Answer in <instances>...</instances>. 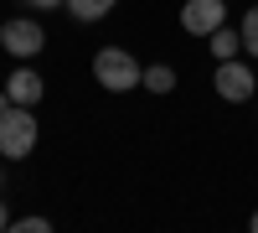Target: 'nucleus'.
<instances>
[{"mask_svg":"<svg viewBox=\"0 0 258 233\" xmlns=\"http://www.w3.org/2000/svg\"><path fill=\"white\" fill-rule=\"evenodd\" d=\"M11 228H16V233H52V223H47V218H16Z\"/></svg>","mask_w":258,"mask_h":233,"instance_id":"9b49d317","label":"nucleus"},{"mask_svg":"<svg viewBox=\"0 0 258 233\" xmlns=\"http://www.w3.org/2000/svg\"><path fill=\"white\" fill-rule=\"evenodd\" d=\"M248 223H253V233H258V213H253V218H248Z\"/></svg>","mask_w":258,"mask_h":233,"instance_id":"4468645a","label":"nucleus"},{"mask_svg":"<svg viewBox=\"0 0 258 233\" xmlns=\"http://www.w3.org/2000/svg\"><path fill=\"white\" fill-rule=\"evenodd\" d=\"M238 31H243V52H248V57H258V6L243 16V26H238Z\"/></svg>","mask_w":258,"mask_h":233,"instance_id":"9d476101","label":"nucleus"},{"mask_svg":"<svg viewBox=\"0 0 258 233\" xmlns=\"http://www.w3.org/2000/svg\"><path fill=\"white\" fill-rule=\"evenodd\" d=\"M207 47H212V57H217V62H227V57H238V52H243V31H232L227 21H222V26L207 36Z\"/></svg>","mask_w":258,"mask_h":233,"instance_id":"0eeeda50","label":"nucleus"},{"mask_svg":"<svg viewBox=\"0 0 258 233\" xmlns=\"http://www.w3.org/2000/svg\"><path fill=\"white\" fill-rule=\"evenodd\" d=\"M212 88H217V99H227V104H248L258 94V73L248 62L227 57V62H217V73H212Z\"/></svg>","mask_w":258,"mask_h":233,"instance_id":"20e7f679","label":"nucleus"},{"mask_svg":"<svg viewBox=\"0 0 258 233\" xmlns=\"http://www.w3.org/2000/svg\"><path fill=\"white\" fill-rule=\"evenodd\" d=\"M26 6H36V11H57V6H68V0H26Z\"/></svg>","mask_w":258,"mask_h":233,"instance_id":"f8f14e48","label":"nucleus"},{"mask_svg":"<svg viewBox=\"0 0 258 233\" xmlns=\"http://www.w3.org/2000/svg\"><path fill=\"white\" fill-rule=\"evenodd\" d=\"M93 78H98L109 94L145 88V68L135 62V52H124V47H98V52H93Z\"/></svg>","mask_w":258,"mask_h":233,"instance_id":"f257e3e1","label":"nucleus"},{"mask_svg":"<svg viewBox=\"0 0 258 233\" xmlns=\"http://www.w3.org/2000/svg\"><path fill=\"white\" fill-rule=\"evenodd\" d=\"M227 21V0H186L181 6V31L186 36H212Z\"/></svg>","mask_w":258,"mask_h":233,"instance_id":"39448f33","label":"nucleus"},{"mask_svg":"<svg viewBox=\"0 0 258 233\" xmlns=\"http://www.w3.org/2000/svg\"><path fill=\"white\" fill-rule=\"evenodd\" d=\"M6 94H11L16 104H26V109H36V104L47 99V83H41V73H31L26 62H16V73L6 78Z\"/></svg>","mask_w":258,"mask_h":233,"instance_id":"423d86ee","label":"nucleus"},{"mask_svg":"<svg viewBox=\"0 0 258 233\" xmlns=\"http://www.w3.org/2000/svg\"><path fill=\"white\" fill-rule=\"evenodd\" d=\"M0 47H6L16 62H31L41 47H47V26L31 16H16V21H0Z\"/></svg>","mask_w":258,"mask_h":233,"instance_id":"7ed1b4c3","label":"nucleus"},{"mask_svg":"<svg viewBox=\"0 0 258 233\" xmlns=\"http://www.w3.org/2000/svg\"><path fill=\"white\" fill-rule=\"evenodd\" d=\"M145 88L150 94H176V68H170V62H150L145 68Z\"/></svg>","mask_w":258,"mask_h":233,"instance_id":"6e6552de","label":"nucleus"},{"mask_svg":"<svg viewBox=\"0 0 258 233\" xmlns=\"http://www.w3.org/2000/svg\"><path fill=\"white\" fill-rule=\"evenodd\" d=\"M16 218H11V207H6V197H0V228H11Z\"/></svg>","mask_w":258,"mask_h":233,"instance_id":"ddd939ff","label":"nucleus"},{"mask_svg":"<svg viewBox=\"0 0 258 233\" xmlns=\"http://www.w3.org/2000/svg\"><path fill=\"white\" fill-rule=\"evenodd\" d=\"M0 187H6V171H0Z\"/></svg>","mask_w":258,"mask_h":233,"instance_id":"2eb2a0df","label":"nucleus"},{"mask_svg":"<svg viewBox=\"0 0 258 233\" xmlns=\"http://www.w3.org/2000/svg\"><path fill=\"white\" fill-rule=\"evenodd\" d=\"M36 114L26 109V104H11L6 114H0V156L6 161H26L36 151Z\"/></svg>","mask_w":258,"mask_h":233,"instance_id":"f03ea898","label":"nucleus"},{"mask_svg":"<svg viewBox=\"0 0 258 233\" xmlns=\"http://www.w3.org/2000/svg\"><path fill=\"white\" fill-rule=\"evenodd\" d=\"M114 6H119V0H68V11H73L78 21H103Z\"/></svg>","mask_w":258,"mask_h":233,"instance_id":"1a4fd4ad","label":"nucleus"}]
</instances>
